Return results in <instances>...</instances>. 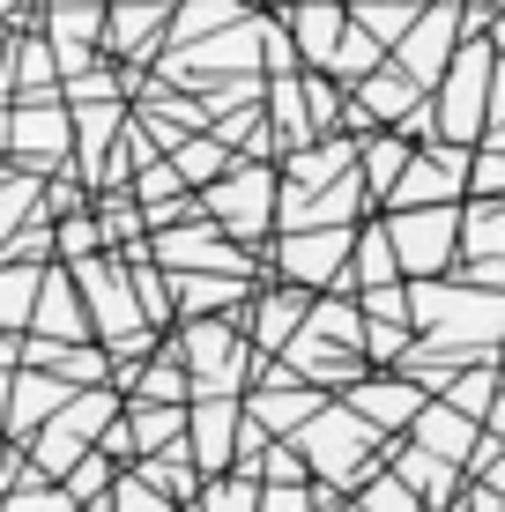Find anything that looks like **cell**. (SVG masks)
Wrapping results in <instances>:
<instances>
[{
  "label": "cell",
  "mask_w": 505,
  "mask_h": 512,
  "mask_svg": "<svg viewBox=\"0 0 505 512\" xmlns=\"http://www.w3.org/2000/svg\"><path fill=\"white\" fill-rule=\"evenodd\" d=\"M112 416H119L112 394H75L52 423H38V468H45V475H67L82 453H90V438L112 431Z\"/></svg>",
  "instance_id": "6da1fadb"
},
{
  "label": "cell",
  "mask_w": 505,
  "mask_h": 512,
  "mask_svg": "<svg viewBox=\"0 0 505 512\" xmlns=\"http://www.w3.org/2000/svg\"><path fill=\"white\" fill-rule=\"evenodd\" d=\"M67 112H52L45 97H30V104H15L8 112V149L23 156V164H60L67 156Z\"/></svg>",
  "instance_id": "7a4b0ae2"
},
{
  "label": "cell",
  "mask_w": 505,
  "mask_h": 512,
  "mask_svg": "<svg viewBox=\"0 0 505 512\" xmlns=\"http://www.w3.org/2000/svg\"><path fill=\"white\" fill-rule=\"evenodd\" d=\"M75 401V386L60 372H45V364H23L15 372V409H8V438H38V423H52Z\"/></svg>",
  "instance_id": "3957f363"
},
{
  "label": "cell",
  "mask_w": 505,
  "mask_h": 512,
  "mask_svg": "<svg viewBox=\"0 0 505 512\" xmlns=\"http://www.w3.org/2000/svg\"><path fill=\"white\" fill-rule=\"evenodd\" d=\"M45 334V342H82L90 334V312H82V282L75 268H45V290H38V320H30Z\"/></svg>",
  "instance_id": "277c9868"
},
{
  "label": "cell",
  "mask_w": 505,
  "mask_h": 512,
  "mask_svg": "<svg viewBox=\"0 0 505 512\" xmlns=\"http://www.w3.org/2000/svg\"><path fill=\"white\" fill-rule=\"evenodd\" d=\"M38 290H45V268L38 260H0V327L23 334L38 320Z\"/></svg>",
  "instance_id": "5b68a950"
},
{
  "label": "cell",
  "mask_w": 505,
  "mask_h": 512,
  "mask_svg": "<svg viewBox=\"0 0 505 512\" xmlns=\"http://www.w3.org/2000/svg\"><path fill=\"white\" fill-rule=\"evenodd\" d=\"M156 260L164 268H238V253L216 231H164L156 238Z\"/></svg>",
  "instance_id": "8992f818"
},
{
  "label": "cell",
  "mask_w": 505,
  "mask_h": 512,
  "mask_svg": "<svg viewBox=\"0 0 505 512\" xmlns=\"http://www.w3.org/2000/svg\"><path fill=\"white\" fill-rule=\"evenodd\" d=\"M208 208H216L223 223H238V231H253V223L268 216V179H260V171H238V179H223L208 193Z\"/></svg>",
  "instance_id": "52a82bcc"
},
{
  "label": "cell",
  "mask_w": 505,
  "mask_h": 512,
  "mask_svg": "<svg viewBox=\"0 0 505 512\" xmlns=\"http://www.w3.org/2000/svg\"><path fill=\"white\" fill-rule=\"evenodd\" d=\"M52 67H60V52H52L45 38L8 45V90H23V104L30 97H52Z\"/></svg>",
  "instance_id": "ba28073f"
},
{
  "label": "cell",
  "mask_w": 505,
  "mask_h": 512,
  "mask_svg": "<svg viewBox=\"0 0 505 512\" xmlns=\"http://www.w3.org/2000/svg\"><path fill=\"white\" fill-rule=\"evenodd\" d=\"M127 431H134V453H156V446H179L186 416L171 409V401H134V409H127Z\"/></svg>",
  "instance_id": "9c48e42d"
},
{
  "label": "cell",
  "mask_w": 505,
  "mask_h": 512,
  "mask_svg": "<svg viewBox=\"0 0 505 512\" xmlns=\"http://www.w3.org/2000/svg\"><path fill=\"white\" fill-rule=\"evenodd\" d=\"M446 231H454V216H416L394 231V245H402L409 268H446Z\"/></svg>",
  "instance_id": "30bf717a"
},
{
  "label": "cell",
  "mask_w": 505,
  "mask_h": 512,
  "mask_svg": "<svg viewBox=\"0 0 505 512\" xmlns=\"http://www.w3.org/2000/svg\"><path fill=\"white\" fill-rule=\"evenodd\" d=\"M231 431H238V416L223 409V401H208V409L194 416V453H201V468H223V453H231Z\"/></svg>",
  "instance_id": "8fae6325"
},
{
  "label": "cell",
  "mask_w": 505,
  "mask_h": 512,
  "mask_svg": "<svg viewBox=\"0 0 505 512\" xmlns=\"http://www.w3.org/2000/svg\"><path fill=\"white\" fill-rule=\"evenodd\" d=\"M0 512H75V498L67 490H52V475H30V483H15V498Z\"/></svg>",
  "instance_id": "7c38bea8"
},
{
  "label": "cell",
  "mask_w": 505,
  "mask_h": 512,
  "mask_svg": "<svg viewBox=\"0 0 505 512\" xmlns=\"http://www.w3.org/2000/svg\"><path fill=\"white\" fill-rule=\"evenodd\" d=\"M112 505H119V512H164V490L134 468V475H112Z\"/></svg>",
  "instance_id": "4fadbf2b"
},
{
  "label": "cell",
  "mask_w": 505,
  "mask_h": 512,
  "mask_svg": "<svg viewBox=\"0 0 505 512\" xmlns=\"http://www.w3.org/2000/svg\"><path fill=\"white\" fill-rule=\"evenodd\" d=\"M298 320H305V297H268L260 305V342H283Z\"/></svg>",
  "instance_id": "5bb4252c"
},
{
  "label": "cell",
  "mask_w": 505,
  "mask_h": 512,
  "mask_svg": "<svg viewBox=\"0 0 505 512\" xmlns=\"http://www.w3.org/2000/svg\"><path fill=\"white\" fill-rule=\"evenodd\" d=\"M104 483H112V468H104V453H82V461L67 468V498H97Z\"/></svg>",
  "instance_id": "9a60e30c"
},
{
  "label": "cell",
  "mask_w": 505,
  "mask_h": 512,
  "mask_svg": "<svg viewBox=\"0 0 505 512\" xmlns=\"http://www.w3.org/2000/svg\"><path fill=\"white\" fill-rule=\"evenodd\" d=\"M142 394H149V401H179V394H186V379H179V364H171V357H164V364H149V379H142Z\"/></svg>",
  "instance_id": "2e32d148"
},
{
  "label": "cell",
  "mask_w": 505,
  "mask_h": 512,
  "mask_svg": "<svg viewBox=\"0 0 505 512\" xmlns=\"http://www.w3.org/2000/svg\"><path fill=\"white\" fill-rule=\"evenodd\" d=\"M216 164H223L216 141H179V171H186V179H201V171H216Z\"/></svg>",
  "instance_id": "e0dca14e"
},
{
  "label": "cell",
  "mask_w": 505,
  "mask_h": 512,
  "mask_svg": "<svg viewBox=\"0 0 505 512\" xmlns=\"http://www.w3.org/2000/svg\"><path fill=\"white\" fill-rule=\"evenodd\" d=\"M208 512H253V483H216L208 490Z\"/></svg>",
  "instance_id": "ac0fdd59"
},
{
  "label": "cell",
  "mask_w": 505,
  "mask_h": 512,
  "mask_svg": "<svg viewBox=\"0 0 505 512\" xmlns=\"http://www.w3.org/2000/svg\"><path fill=\"white\" fill-rule=\"evenodd\" d=\"M335 245H342V238H327V245H290V268H298V275H320L327 260H335Z\"/></svg>",
  "instance_id": "d6986e66"
},
{
  "label": "cell",
  "mask_w": 505,
  "mask_h": 512,
  "mask_svg": "<svg viewBox=\"0 0 505 512\" xmlns=\"http://www.w3.org/2000/svg\"><path fill=\"white\" fill-rule=\"evenodd\" d=\"M179 297H186V312H208L231 297V282H179Z\"/></svg>",
  "instance_id": "ffe728a7"
},
{
  "label": "cell",
  "mask_w": 505,
  "mask_h": 512,
  "mask_svg": "<svg viewBox=\"0 0 505 512\" xmlns=\"http://www.w3.org/2000/svg\"><path fill=\"white\" fill-rule=\"evenodd\" d=\"M15 364H23V342H15V334L0 327V372H15Z\"/></svg>",
  "instance_id": "44dd1931"
},
{
  "label": "cell",
  "mask_w": 505,
  "mask_h": 512,
  "mask_svg": "<svg viewBox=\"0 0 505 512\" xmlns=\"http://www.w3.org/2000/svg\"><path fill=\"white\" fill-rule=\"evenodd\" d=\"M8 409H15V372H0V431H8Z\"/></svg>",
  "instance_id": "7402d4cb"
},
{
  "label": "cell",
  "mask_w": 505,
  "mask_h": 512,
  "mask_svg": "<svg viewBox=\"0 0 505 512\" xmlns=\"http://www.w3.org/2000/svg\"><path fill=\"white\" fill-rule=\"evenodd\" d=\"M52 8H104V0H52Z\"/></svg>",
  "instance_id": "603a6c76"
},
{
  "label": "cell",
  "mask_w": 505,
  "mask_h": 512,
  "mask_svg": "<svg viewBox=\"0 0 505 512\" xmlns=\"http://www.w3.org/2000/svg\"><path fill=\"white\" fill-rule=\"evenodd\" d=\"M15 8H23V0H0V23H8V15H15Z\"/></svg>",
  "instance_id": "cb8c5ba5"
},
{
  "label": "cell",
  "mask_w": 505,
  "mask_h": 512,
  "mask_svg": "<svg viewBox=\"0 0 505 512\" xmlns=\"http://www.w3.org/2000/svg\"><path fill=\"white\" fill-rule=\"evenodd\" d=\"M0 82H8V45H0Z\"/></svg>",
  "instance_id": "d4e9b609"
}]
</instances>
